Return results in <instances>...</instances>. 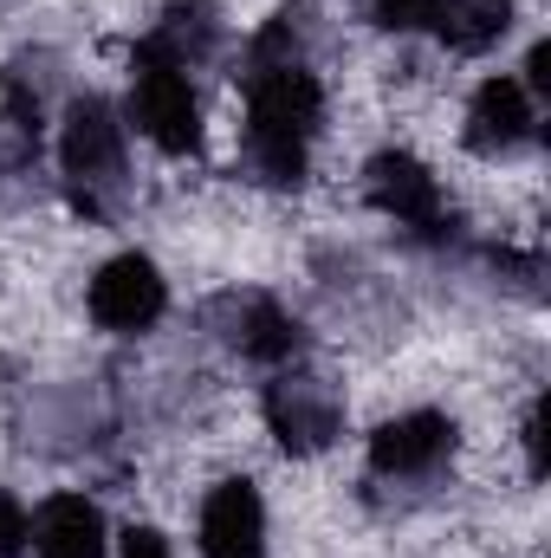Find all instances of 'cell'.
I'll use <instances>...</instances> for the list:
<instances>
[{
	"label": "cell",
	"instance_id": "cell-12",
	"mask_svg": "<svg viewBox=\"0 0 551 558\" xmlns=\"http://www.w3.org/2000/svg\"><path fill=\"white\" fill-rule=\"evenodd\" d=\"M234 344L260 364H285L298 351V325L279 312L273 299H234Z\"/></svg>",
	"mask_w": 551,
	"mask_h": 558
},
{
	"label": "cell",
	"instance_id": "cell-13",
	"mask_svg": "<svg viewBox=\"0 0 551 558\" xmlns=\"http://www.w3.org/2000/svg\"><path fill=\"white\" fill-rule=\"evenodd\" d=\"M434 13H441V0H377V20L390 33H421V26H434Z\"/></svg>",
	"mask_w": 551,
	"mask_h": 558
},
{
	"label": "cell",
	"instance_id": "cell-2",
	"mask_svg": "<svg viewBox=\"0 0 551 558\" xmlns=\"http://www.w3.org/2000/svg\"><path fill=\"white\" fill-rule=\"evenodd\" d=\"M131 118L156 149L169 156H188L201 143V111H195V92H188V72L182 65H162V59H137V85H131Z\"/></svg>",
	"mask_w": 551,
	"mask_h": 558
},
{
	"label": "cell",
	"instance_id": "cell-14",
	"mask_svg": "<svg viewBox=\"0 0 551 558\" xmlns=\"http://www.w3.org/2000/svg\"><path fill=\"white\" fill-rule=\"evenodd\" d=\"M26 539H33V513H26V507L0 487V558H13Z\"/></svg>",
	"mask_w": 551,
	"mask_h": 558
},
{
	"label": "cell",
	"instance_id": "cell-1",
	"mask_svg": "<svg viewBox=\"0 0 551 558\" xmlns=\"http://www.w3.org/2000/svg\"><path fill=\"white\" fill-rule=\"evenodd\" d=\"M318 118H325V85L311 78V65H260L247 78V162L267 182H298Z\"/></svg>",
	"mask_w": 551,
	"mask_h": 558
},
{
	"label": "cell",
	"instance_id": "cell-4",
	"mask_svg": "<svg viewBox=\"0 0 551 558\" xmlns=\"http://www.w3.org/2000/svg\"><path fill=\"white\" fill-rule=\"evenodd\" d=\"M85 305H91V318L105 331H149L162 318V305H169V286H162L149 254H118V260L98 267Z\"/></svg>",
	"mask_w": 551,
	"mask_h": 558
},
{
	"label": "cell",
	"instance_id": "cell-9",
	"mask_svg": "<svg viewBox=\"0 0 551 558\" xmlns=\"http://www.w3.org/2000/svg\"><path fill=\"white\" fill-rule=\"evenodd\" d=\"M448 448H454V422L434 410H409L370 435V468L377 474H428L434 461H448Z\"/></svg>",
	"mask_w": 551,
	"mask_h": 558
},
{
	"label": "cell",
	"instance_id": "cell-3",
	"mask_svg": "<svg viewBox=\"0 0 551 558\" xmlns=\"http://www.w3.org/2000/svg\"><path fill=\"white\" fill-rule=\"evenodd\" d=\"M59 162L85 189V208H91V189L124 175V124H118V111L105 98H72L65 131H59Z\"/></svg>",
	"mask_w": 551,
	"mask_h": 558
},
{
	"label": "cell",
	"instance_id": "cell-6",
	"mask_svg": "<svg viewBox=\"0 0 551 558\" xmlns=\"http://www.w3.org/2000/svg\"><path fill=\"white\" fill-rule=\"evenodd\" d=\"M201 558H267V507L254 481H221L201 500Z\"/></svg>",
	"mask_w": 551,
	"mask_h": 558
},
{
	"label": "cell",
	"instance_id": "cell-10",
	"mask_svg": "<svg viewBox=\"0 0 551 558\" xmlns=\"http://www.w3.org/2000/svg\"><path fill=\"white\" fill-rule=\"evenodd\" d=\"M33 546L39 558H105V513L85 494H52L33 513Z\"/></svg>",
	"mask_w": 551,
	"mask_h": 558
},
{
	"label": "cell",
	"instance_id": "cell-7",
	"mask_svg": "<svg viewBox=\"0 0 551 558\" xmlns=\"http://www.w3.org/2000/svg\"><path fill=\"white\" fill-rule=\"evenodd\" d=\"M364 195L377 215L403 221V228H441V182L415 162L409 149H383L364 175Z\"/></svg>",
	"mask_w": 551,
	"mask_h": 558
},
{
	"label": "cell",
	"instance_id": "cell-8",
	"mask_svg": "<svg viewBox=\"0 0 551 558\" xmlns=\"http://www.w3.org/2000/svg\"><path fill=\"white\" fill-rule=\"evenodd\" d=\"M526 137H532V92L519 78H506V72L487 78L474 92V105H467V149L506 156V149H519Z\"/></svg>",
	"mask_w": 551,
	"mask_h": 558
},
{
	"label": "cell",
	"instance_id": "cell-5",
	"mask_svg": "<svg viewBox=\"0 0 551 558\" xmlns=\"http://www.w3.org/2000/svg\"><path fill=\"white\" fill-rule=\"evenodd\" d=\"M267 428H273L292 454H318V448L338 441L344 403H338V390H331L325 377L292 371V377H279L273 390H267Z\"/></svg>",
	"mask_w": 551,
	"mask_h": 558
},
{
	"label": "cell",
	"instance_id": "cell-11",
	"mask_svg": "<svg viewBox=\"0 0 551 558\" xmlns=\"http://www.w3.org/2000/svg\"><path fill=\"white\" fill-rule=\"evenodd\" d=\"M506 26H513V0H441L434 13V33L454 52H487L506 39Z\"/></svg>",
	"mask_w": 551,
	"mask_h": 558
},
{
	"label": "cell",
	"instance_id": "cell-15",
	"mask_svg": "<svg viewBox=\"0 0 551 558\" xmlns=\"http://www.w3.org/2000/svg\"><path fill=\"white\" fill-rule=\"evenodd\" d=\"M124 558H169V546H162V533L131 526V533H124Z\"/></svg>",
	"mask_w": 551,
	"mask_h": 558
}]
</instances>
